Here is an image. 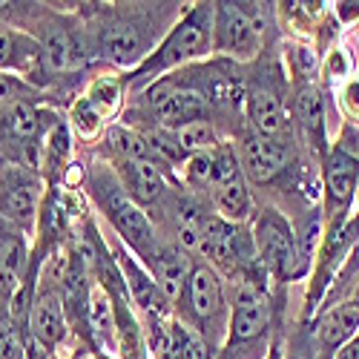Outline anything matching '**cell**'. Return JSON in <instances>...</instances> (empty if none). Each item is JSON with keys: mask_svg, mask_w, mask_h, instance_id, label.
<instances>
[{"mask_svg": "<svg viewBox=\"0 0 359 359\" xmlns=\"http://www.w3.org/2000/svg\"><path fill=\"white\" fill-rule=\"evenodd\" d=\"M109 164V161H107ZM118 175V182L124 184V190L130 193V198L144 207V210L149 216H156L161 210V204L164 198L170 196L172 184H175V178L158 167L156 161H121V164H109Z\"/></svg>", "mask_w": 359, "mask_h": 359, "instance_id": "5bb4252c", "label": "cell"}, {"mask_svg": "<svg viewBox=\"0 0 359 359\" xmlns=\"http://www.w3.org/2000/svg\"><path fill=\"white\" fill-rule=\"evenodd\" d=\"M193 264H196V259H193L190 253H184L178 245H172V242H164L161 250L147 262V271L156 276L158 287H161L164 296L170 299V305L178 299V293L184 290L187 276H190V271H193Z\"/></svg>", "mask_w": 359, "mask_h": 359, "instance_id": "d6986e66", "label": "cell"}, {"mask_svg": "<svg viewBox=\"0 0 359 359\" xmlns=\"http://www.w3.org/2000/svg\"><path fill=\"white\" fill-rule=\"evenodd\" d=\"M322 190H325V204H322L325 224L345 222L359 193V158L342 147L327 149V156L322 158Z\"/></svg>", "mask_w": 359, "mask_h": 359, "instance_id": "4fadbf2b", "label": "cell"}, {"mask_svg": "<svg viewBox=\"0 0 359 359\" xmlns=\"http://www.w3.org/2000/svg\"><path fill=\"white\" fill-rule=\"evenodd\" d=\"M26 327H29V337H32L46 353H52V356L61 353V348L67 345V339L72 334V322L67 313L61 285L38 276V290L32 299V308H29Z\"/></svg>", "mask_w": 359, "mask_h": 359, "instance_id": "7c38bea8", "label": "cell"}, {"mask_svg": "<svg viewBox=\"0 0 359 359\" xmlns=\"http://www.w3.org/2000/svg\"><path fill=\"white\" fill-rule=\"evenodd\" d=\"M213 20H216V4H207V0L204 4H187L182 18L161 38V43L133 72L124 75L127 93L135 95L149 83H156L178 69H187L193 64H204L210 55H216Z\"/></svg>", "mask_w": 359, "mask_h": 359, "instance_id": "7a4b0ae2", "label": "cell"}, {"mask_svg": "<svg viewBox=\"0 0 359 359\" xmlns=\"http://www.w3.org/2000/svg\"><path fill=\"white\" fill-rule=\"evenodd\" d=\"M290 86L282 81L279 64H267L256 75H245V121L250 133L285 135L287 130V101Z\"/></svg>", "mask_w": 359, "mask_h": 359, "instance_id": "9c48e42d", "label": "cell"}, {"mask_svg": "<svg viewBox=\"0 0 359 359\" xmlns=\"http://www.w3.org/2000/svg\"><path fill=\"white\" fill-rule=\"evenodd\" d=\"M26 325H20L9 311L0 313V359H26Z\"/></svg>", "mask_w": 359, "mask_h": 359, "instance_id": "484cf974", "label": "cell"}, {"mask_svg": "<svg viewBox=\"0 0 359 359\" xmlns=\"http://www.w3.org/2000/svg\"><path fill=\"white\" fill-rule=\"evenodd\" d=\"M89 104L95 107V112L104 118L107 124H118V118L124 115V104H127V83H124V72H101L86 81L83 93H81Z\"/></svg>", "mask_w": 359, "mask_h": 359, "instance_id": "44dd1931", "label": "cell"}, {"mask_svg": "<svg viewBox=\"0 0 359 359\" xmlns=\"http://www.w3.org/2000/svg\"><path fill=\"white\" fill-rule=\"evenodd\" d=\"M32 262V236L0 219V313L9 311L12 299L26 282Z\"/></svg>", "mask_w": 359, "mask_h": 359, "instance_id": "9a60e30c", "label": "cell"}, {"mask_svg": "<svg viewBox=\"0 0 359 359\" xmlns=\"http://www.w3.org/2000/svg\"><path fill=\"white\" fill-rule=\"evenodd\" d=\"M339 107L348 115V121H353L359 127V72L351 75L342 86H339Z\"/></svg>", "mask_w": 359, "mask_h": 359, "instance_id": "83f0119b", "label": "cell"}, {"mask_svg": "<svg viewBox=\"0 0 359 359\" xmlns=\"http://www.w3.org/2000/svg\"><path fill=\"white\" fill-rule=\"evenodd\" d=\"M67 118H69V127H72V135L78 141H83L86 147H101L104 135H107V121L95 112V107L89 104L83 95L72 98L69 107H67Z\"/></svg>", "mask_w": 359, "mask_h": 359, "instance_id": "7402d4cb", "label": "cell"}, {"mask_svg": "<svg viewBox=\"0 0 359 359\" xmlns=\"http://www.w3.org/2000/svg\"><path fill=\"white\" fill-rule=\"evenodd\" d=\"M109 253L118 264V273H121L124 285H127V293L133 299V308L138 311L141 322L149 325V322H158V319H170L172 316V305L170 299L164 296V290L158 287L156 276L147 271V264L121 242L118 236H109Z\"/></svg>", "mask_w": 359, "mask_h": 359, "instance_id": "8fae6325", "label": "cell"}, {"mask_svg": "<svg viewBox=\"0 0 359 359\" xmlns=\"http://www.w3.org/2000/svg\"><path fill=\"white\" fill-rule=\"evenodd\" d=\"M230 299V319H227V339H224V359H267L271 351V331L276 319L273 293L267 282L259 279H230L227 282Z\"/></svg>", "mask_w": 359, "mask_h": 359, "instance_id": "277c9868", "label": "cell"}, {"mask_svg": "<svg viewBox=\"0 0 359 359\" xmlns=\"http://www.w3.org/2000/svg\"><path fill=\"white\" fill-rule=\"evenodd\" d=\"M282 359H322L319 356V348H316L313 327L308 322L293 327V334L287 339V351H282Z\"/></svg>", "mask_w": 359, "mask_h": 359, "instance_id": "4316f807", "label": "cell"}, {"mask_svg": "<svg viewBox=\"0 0 359 359\" xmlns=\"http://www.w3.org/2000/svg\"><path fill=\"white\" fill-rule=\"evenodd\" d=\"M250 236L256 248V262L262 267L264 279L271 285L299 282V250L293 222L276 210V207H256V216L250 222Z\"/></svg>", "mask_w": 359, "mask_h": 359, "instance_id": "52a82bcc", "label": "cell"}, {"mask_svg": "<svg viewBox=\"0 0 359 359\" xmlns=\"http://www.w3.org/2000/svg\"><path fill=\"white\" fill-rule=\"evenodd\" d=\"M290 112L296 127L302 130V135L308 138V144L322 156H327L325 149V101L316 83H290Z\"/></svg>", "mask_w": 359, "mask_h": 359, "instance_id": "ac0fdd59", "label": "cell"}, {"mask_svg": "<svg viewBox=\"0 0 359 359\" xmlns=\"http://www.w3.org/2000/svg\"><path fill=\"white\" fill-rule=\"evenodd\" d=\"M175 345H178V359H224V351L219 345L190 331L178 319H175Z\"/></svg>", "mask_w": 359, "mask_h": 359, "instance_id": "d4e9b609", "label": "cell"}, {"mask_svg": "<svg viewBox=\"0 0 359 359\" xmlns=\"http://www.w3.org/2000/svg\"><path fill=\"white\" fill-rule=\"evenodd\" d=\"M175 133V141L182 147L184 156H196V153H207V149H216L219 144H224V133L213 124V121H196V124H187L182 130H172Z\"/></svg>", "mask_w": 359, "mask_h": 359, "instance_id": "cb8c5ba5", "label": "cell"}, {"mask_svg": "<svg viewBox=\"0 0 359 359\" xmlns=\"http://www.w3.org/2000/svg\"><path fill=\"white\" fill-rule=\"evenodd\" d=\"M172 316L182 325H187L190 331H196L204 339H210L213 345L224 348L230 299H227V282L222 279L216 267L196 259L184 290L178 293V299L172 302Z\"/></svg>", "mask_w": 359, "mask_h": 359, "instance_id": "5b68a950", "label": "cell"}, {"mask_svg": "<svg viewBox=\"0 0 359 359\" xmlns=\"http://www.w3.org/2000/svg\"><path fill=\"white\" fill-rule=\"evenodd\" d=\"M233 147L248 184L271 187L293 167V147L285 135H259L245 127L233 138Z\"/></svg>", "mask_w": 359, "mask_h": 359, "instance_id": "30bf717a", "label": "cell"}, {"mask_svg": "<svg viewBox=\"0 0 359 359\" xmlns=\"http://www.w3.org/2000/svg\"><path fill=\"white\" fill-rule=\"evenodd\" d=\"M184 4H83L78 9L95 64L133 72L153 52Z\"/></svg>", "mask_w": 359, "mask_h": 359, "instance_id": "6da1fadb", "label": "cell"}, {"mask_svg": "<svg viewBox=\"0 0 359 359\" xmlns=\"http://www.w3.org/2000/svg\"><path fill=\"white\" fill-rule=\"evenodd\" d=\"M334 359H359V334L348 342V345H342L339 351H337V356Z\"/></svg>", "mask_w": 359, "mask_h": 359, "instance_id": "f1b7e54d", "label": "cell"}, {"mask_svg": "<svg viewBox=\"0 0 359 359\" xmlns=\"http://www.w3.org/2000/svg\"><path fill=\"white\" fill-rule=\"evenodd\" d=\"M9 104H52V107H61L57 98H52L49 93L38 89L32 81H26L15 72H0V107H9Z\"/></svg>", "mask_w": 359, "mask_h": 359, "instance_id": "603a6c76", "label": "cell"}, {"mask_svg": "<svg viewBox=\"0 0 359 359\" xmlns=\"http://www.w3.org/2000/svg\"><path fill=\"white\" fill-rule=\"evenodd\" d=\"M0 72H15L46 93L41 43L23 29L6 23L4 18H0Z\"/></svg>", "mask_w": 359, "mask_h": 359, "instance_id": "2e32d148", "label": "cell"}, {"mask_svg": "<svg viewBox=\"0 0 359 359\" xmlns=\"http://www.w3.org/2000/svg\"><path fill=\"white\" fill-rule=\"evenodd\" d=\"M83 196L93 201L98 216L107 219V224L112 227V236L121 238V242L144 264L153 259L161 250V245L167 242V238L158 233L156 222L149 219V213L130 198V193L124 190V184L118 182L115 170L104 158H89L86 161Z\"/></svg>", "mask_w": 359, "mask_h": 359, "instance_id": "3957f363", "label": "cell"}, {"mask_svg": "<svg viewBox=\"0 0 359 359\" xmlns=\"http://www.w3.org/2000/svg\"><path fill=\"white\" fill-rule=\"evenodd\" d=\"M49 184L23 164L0 156V219L35 238L38 216Z\"/></svg>", "mask_w": 359, "mask_h": 359, "instance_id": "ba28073f", "label": "cell"}, {"mask_svg": "<svg viewBox=\"0 0 359 359\" xmlns=\"http://www.w3.org/2000/svg\"><path fill=\"white\" fill-rule=\"evenodd\" d=\"M207 201H210L213 213L230 224H250L256 216V198H253V190L245 175H236L230 182L219 184L207 196Z\"/></svg>", "mask_w": 359, "mask_h": 359, "instance_id": "ffe728a7", "label": "cell"}, {"mask_svg": "<svg viewBox=\"0 0 359 359\" xmlns=\"http://www.w3.org/2000/svg\"><path fill=\"white\" fill-rule=\"evenodd\" d=\"M273 4H216L213 46L233 64H256L267 52V18Z\"/></svg>", "mask_w": 359, "mask_h": 359, "instance_id": "8992f818", "label": "cell"}, {"mask_svg": "<svg viewBox=\"0 0 359 359\" xmlns=\"http://www.w3.org/2000/svg\"><path fill=\"white\" fill-rule=\"evenodd\" d=\"M359 334V296L342 299L339 305L319 311L313 322V337L322 359H334L342 345H348Z\"/></svg>", "mask_w": 359, "mask_h": 359, "instance_id": "e0dca14e", "label": "cell"}, {"mask_svg": "<svg viewBox=\"0 0 359 359\" xmlns=\"http://www.w3.org/2000/svg\"><path fill=\"white\" fill-rule=\"evenodd\" d=\"M356 196H359V193H356Z\"/></svg>", "mask_w": 359, "mask_h": 359, "instance_id": "f546056e", "label": "cell"}]
</instances>
